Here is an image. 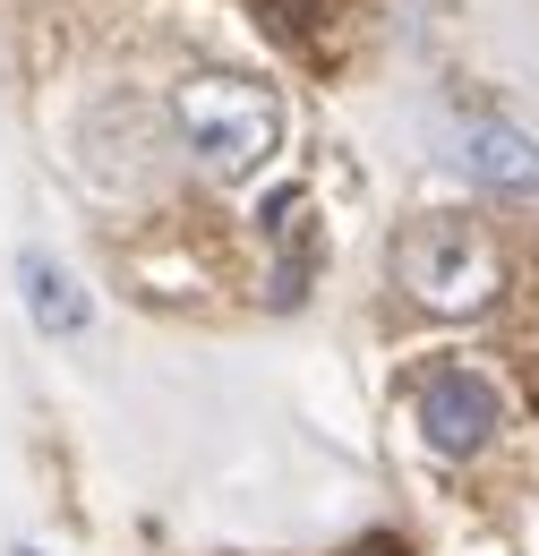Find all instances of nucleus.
Wrapping results in <instances>:
<instances>
[{"label": "nucleus", "mask_w": 539, "mask_h": 556, "mask_svg": "<svg viewBox=\"0 0 539 556\" xmlns=\"http://www.w3.org/2000/svg\"><path fill=\"white\" fill-rule=\"evenodd\" d=\"M411 419H419V445L437 454V463H472L497 445V428H505V394L463 368V359H446V368H428L419 386H411Z\"/></svg>", "instance_id": "7ed1b4c3"}, {"label": "nucleus", "mask_w": 539, "mask_h": 556, "mask_svg": "<svg viewBox=\"0 0 539 556\" xmlns=\"http://www.w3.org/2000/svg\"><path fill=\"white\" fill-rule=\"evenodd\" d=\"M394 282L437 317H472V308L497 300V249H488V231L472 214H454V206L411 214L394 231Z\"/></svg>", "instance_id": "f257e3e1"}, {"label": "nucleus", "mask_w": 539, "mask_h": 556, "mask_svg": "<svg viewBox=\"0 0 539 556\" xmlns=\"http://www.w3.org/2000/svg\"><path fill=\"white\" fill-rule=\"evenodd\" d=\"M180 138L214 180H258L266 154L283 146V103L258 77H198L180 94Z\"/></svg>", "instance_id": "f03ea898"}, {"label": "nucleus", "mask_w": 539, "mask_h": 556, "mask_svg": "<svg viewBox=\"0 0 539 556\" xmlns=\"http://www.w3.org/2000/svg\"><path fill=\"white\" fill-rule=\"evenodd\" d=\"M377 548H386V540H368V556H377ZM351 556H360V548H351Z\"/></svg>", "instance_id": "423d86ee"}, {"label": "nucleus", "mask_w": 539, "mask_h": 556, "mask_svg": "<svg viewBox=\"0 0 539 556\" xmlns=\"http://www.w3.org/2000/svg\"><path fill=\"white\" fill-rule=\"evenodd\" d=\"M17 291H26V317H35V334H43V343H86V326H95V300L68 282L61 257L26 249V257H17Z\"/></svg>", "instance_id": "20e7f679"}, {"label": "nucleus", "mask_w": 539, "mask_h": 556, "mask_svg": "<svg viewBox=\"0 0 539 556\" xmlns=\"http://www.w3.org/2000/svg\"><path fill=\"white\" fill-rule=\"evenodd\" d=\"M472 180L497 198H539V146L505 121H479L472 129Z\"/></svg>", "instance_id": "39448f33"}, {"label": "nucleus", "mask_w": 539, "mask_h": 556, "mask_svg": "<svg viewBox=\"0 0 539 556\" xmlns=\"http://www.w3.org/2000/svg\"><path fill=\"white\" fill-rule=\"evenodd\" d=\"M9 556H43V548H9Z\"/></svg>", "instance_id": "0eeeda50"}]
</instances>
